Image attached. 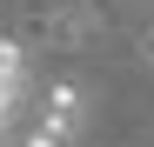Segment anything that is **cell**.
Masks as SVG:
<instances>
[{
  "label": "cell",
  "instance_id": "1",
  "mask_svg": "<svg viewBox=\"0 0 154 147\" xmlns=\"http://www.w3.org/2000/svg\"><path fill=\"white\" fill-rule=\"evenodd\" d=\"M81 87H74V80H60V87H47V107H40V127H54L60 140H74V134H81Z\"/></svg>",
  "mask_w": 154,
  "mask_h": 147
},
{
  "label": "cell",
  "instance_id": "2",
  "mask_svg": "<svg viewBox=\"0 0 154 147\" xmlns=\"http://www.w3.org/2000/svg\"><path fill=\"white\" fill-rule=\"evenodd\" d=\"M20 74H27L20 47H14V40H0V87H20Z\"/></svg>",
  "mask_w": 154,
  "mask_h": 147
},
{
  "label": "cell",
  "instance_id": "3",
  "mask_svg": "<svg viewBox=\"0 0 154 147\" xmlns=\"http://www.w3.org/2000/svg\"><path fill=\"white\" fill-rule=\"evenodd\" d=\"M27 147H67V140H60L54 127H34V134H27Z\"/></svg>",
  "mask_w": 154,
  "mask_h": 147
},
{
  "label": "cell",
  "instance_id": "4",
  "mask_svg": "<svg viewBox=\"0 0 154 147\" xmlns=\"http://www.w3.org/2000/svg\"><path fill=\"white\" fill-rule=\"evenodd\" d=\"M147 67H154V40H147Z\"/></svg>",
  "mask_w": 154,
  "mask_h": 147
}]
</instances>
